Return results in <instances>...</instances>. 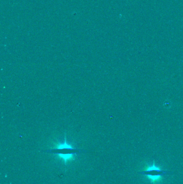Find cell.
I'll list each match as a JSON object with an SVG mask.
<instances>
[{
    "mask_svg": "<svg viewBox=\"0 0 183 184\" xmlns=\"http://www.w3.org/2000/svg\"><path fill=\"white\" fill-rule=\"evenodd\" d=\"M44 152L57 155L59 159L65 164H67L74 160L77 155L86 151L75 147L67 141L66 137H65L63 141L57 143L53 149Z\"/></svg>",
    "mask_w": 183,
    "mask_h": 184,
    "instance_id": "1",
    "label": "cell"
},
{
    "mask_svg": "<svg viewBox=\"0 0 183 184\" xmlns=\"http://www.w3.org/2000/svg\"><path fill=\"white\" fill-rule=\"evenodd\" d=\"M137 173L141 175L150 184H161L166 176H170L174 173L164 170L153 160L146 163L143 169Z\"/></svg>",
    "mask_w": 183,
    "mask_h": 184,
    "instance_id": "2",
    "label": "cell"
}]
</instances>
